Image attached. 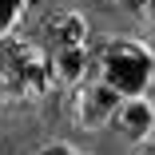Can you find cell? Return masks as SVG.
Returning <instances> with one entry per match:
<instances>
[{
	"label": "cell",
	"instance_id": "cell-8",
	"mask_svg": "<svg viewBox=\"0 0 155 155\" xmlns=\"http://www.w3.org/2000/svg\"><path fill=\"white\" fill-rule=\"evenodd\" d=\"M36 155H80V151H72V147H64V143H52V147H44V151H36Z\"/></svg>",
	"mask_w": 155,
	"mask_h": 155
},
{
	"label": "cell",
	"instance_id": "cell-6",
	"mask_svg": "<svg viewBox=\"0 0 155 155\" xmlns=\"http://www.w3.org/2000/svg\"><path fill=\"white\" fill-rule=\"evenodd\" d=\"M44 40H48V48L87 44V20L80 12H52L48 24H44Z\"/></svg>",
	"mask_w": 155,
	"mask_h": 155
},
{
	"label": "cell",
	"instance_id": "cell-1",
	"mask_svg": "<svg viewBox=\"0 0 155 155\" xmlns=\"http://www.w3.org/2000/svg\"><path fill=\"white\" fill-rule=\"evenodd\" d=\"M91 76L104 80L115 96H143L155 80V56L131 36H115L91 52Z\"/></svg>",
	"mask_w": 155,
	"mask_h": 155
},
{
	"label": "cell",
	"instance_id": "cell-3",
	"mask_svg": "<svg viewBox=\"0 0 155 155\" xmlns=\"http://www.w3.org/2000/svg\"><path fill=\"white\" fill-rule=\"evenodd\" d=\"M119 100H123V96H115V91H111L104 80L87 76V80H80V84L72 87L68 115H72L76 127H84V131H100V127H107V123H111Z\"/></svg>",
	"mask_w": 155,
	"mask_h": 155
},
{
	"label": "cell",
	"instance_id": "cell-4",
	"mask_svg": "<svg viewBox=\"0 0 155 155\" xmlns=\"http://www.w3.org/2000/svg\"><path fill=\"white\" fill-rule=\"evenodd\" d=\"M48 52V80L60 87H76L80 80L91 76V52L87 44H72V48H44Z\"/></svg>",
	"mask_w": 155,
	"mask_h": 155
},
{
	"label": "cell",
	"instance_id": "cell-2",
	"mask_svg": "<svg viewBox=\"0 0 155 155\" xmlns=\"http://www.w3.org/2000/svg\"><path fill=\"white\" fill-rule=\"evenodd\" d=\"M48 87V52L28 40L0 36V100H36Z\"/></svg>",
	"mask_w": 155,
	"mask_h": 155
},
{
	"label": "cell",
	"instance_id": "cell-7",
	"mask_svg": "<svg viewBox=\"0 0 155 155\" xmlns=\"http://www.w3.org/2000/svg\"><path fill=\"white\" fill-rule=\"evenodd\" d=\"M20 16H24V0H0V36H12Z\"/></svg>",
	"mask_w": 155,
	"mask_h": 155
},
{
	"label": "cell",
	"instance_id": "cell-10",
	"mask_svg": "<svg viewBox=\"0 0 155 155\" xmlns=\"http://www.w3.org/2000/svg\"><path fill=\"white\" fill-rule=\"evenodd\" d=\"M139 12H143V16H147V20H155V0H147V4H143V8H139Z\"/></svg>",
	"mask_w": 155,
	"mask_h": 155
},
{
	"label": "cell",
	"instance_id": "cell-9",
	"mask_svg": "<svg viewBox=\"0 0 155 155\" xmlns=\"http://www.w3.org/2000/svg\"><path fill=\"white\" fill-rule=\"evenodd\" d=\"M131 155H155V143H139V147H135Z\"/></svg>",
	"mask_w": 155,
	"mask_h": 155
},
{
	"label": "cell",
	"instance_id": "cell-11",
	"mask_svg": "<svg viewBox=\"0 0 155 155\" xmlns=\"http://www.w3.org/2000/svg\"><path fill=\"white\" fill-rule=\"evenodd\" d=\"M119 4H127V8H135V12H139V8L147 4V0H119Z\"/></svg>",
	"mask_w": 155,
	"mask_h": 155
},
{
	"label": "cell",
	"instance_id": "cell-5",
	"mask_svg": "<svg viewBox=\"0 0 155 155\" xmlns=\"http://www.w3.org/2000/svg\"><path fill=\"white\" fill-rule=\"evenodd\" d=\"M111 123H115L127 139H143V135L155 127V111H151V104H147L143 96H123L119 107H115V115H111Z\"/></svg>",
	"mask_w": 155,
	"mask_h": 155
}]
</instances>
